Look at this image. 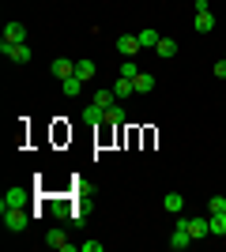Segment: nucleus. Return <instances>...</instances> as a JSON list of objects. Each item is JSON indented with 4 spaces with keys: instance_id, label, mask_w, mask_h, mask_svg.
Returning a JSON list of instances; mask_svg holds the SVG:
<instances>
[{
    "instance_id": "obj_1",
    "label": "nucleus",
    "mask_w": 226,
    "mask_h": 252,
    "mask_svg": "<svg viewBox=\"0 0 226 252\" xmlns=\"http://www.w3.org/2000/svg\"><path fill=\"white\" fill-rule=\"evenodd\" d=\"M0 219H4V226H8L11 233H19V230H27L31 215H27V207H4V203H0Z\"/></svg>"
},
{
    "instance_id": "obj_2",
    "label": "nucleus",
    "mask_w": 226,
    "mask_h": 252,
    "mask_svg": "<svg viewBox=\"0 0 226 252\" xmlns=\"http://www.w3.org/2000/svg\"><path fill=\"white\" fill-rule=\"evenodd\" d=\"M177 226L193 233V241H204L211 233V219H185V215H177Z\"/></svg>"
},
{
    "instance_id": "obj_3",
    "label": "nucleus",
    "mask_w": 226,
    "mask_h": 252,
    "mask_svg": "<svg viewBox=\"0 0 226 252\" xmlns=\"http://www.w3.org/2000/svg\"><path fill=\"white\" fill-rule=\"evenodd\" d=\"M0 53H4L11 64H27V61H31V45H27V42H19V45H4V42H0Z\"/></svg>"
},
{
    "instance_id": "obj_4",
    "label": "nucleus",
    "mask_w": 226,
    "mask_h": 252,
    "mask_svg": "<svg viewBox=\"0 0 226 252\" xmlns=\"http://www.w3.org/2000/svg\"><path fill=\"white\" fill-rule=\"evenodd\" d=\"M45 245H49L53 252H72V249H75V245L68 241L65 230H49V233H45Z\"/></svg>"
},
{
    "instance_id": "obj_5",
    "label": "nucleus",
    "mask_w": 226,
    "mask_h": 252,
    "mask_svg": "<svg viewBox=\"0 0 226 252\" xmlns=\"http://www.w3.org/2000/svg\"><path fill=\"white\" fill-rule=\"evenodd\" d=\"M140 49H143L140 34H121V38H117V53H121V57H136Z\"/></svg>"
},
{
    "instance_id": "obj_6",
    "label": "nucleus",
    "mask_w": 226,
    "mask_h": 252,
    "mask_svg": "<svg viewBox=\"0 0 226 252\" xmlns=\"http://www.w3.org/2000/svg\"><path fill=\"white\" fill-rule=\"evenodd\" d=\"M0 42H4V45H19V42H27V27H23V23H8Z\"/></svg>"
},
{
    "instance_id": "obj_7",
    "label": "nucleus",
    "mask_w": 226,
    "mask_h": 252,
    "mask_svg": "<svg viewBox=\"0 0 226 252\" xmlns=\"http://www.w3.org/2000/svg\"><path fill=\"white\" fill-rule=\"evenodd\" d=\"M27 200H31V192L19 185V189H8V192H4V200H0V203H4V207H27Z\"/></svg>"
},
{
    "instance_id": "obj_8",
    "label": "nucleus",
    "mask_w": 226,
    "mask_h": 252,
    "mask_svg": "<svg viewBox=\"0 0 226 252\" xmlns=\"http://www.w3.org/2000/svg\"><path fill=\"white\" fill-rule=\"evenodd\" d=\"M49 72H53L57 79L65 83V79H72V75H75V61H68V57H61V61H53V64H49Z\"/></svg>"
},
{
    "instance_id": "obj_9",
    "label": "nucleus",
    "mask_w": 226,
    "mask_h": 252,
    "mask_svg": "<svg viewBox=\"0 0 226 252\" xmlns=\"http://www.w3.org/2000/svg\"><path fill=\"white\" fill-rule=\"evenodd\" d=\"M155 53H159L162 61H173V57H177V42H173V38H159V45H155Z\"/></svg>"
},
{
    "instance_id": "obj_10",
    "label": "nucleus",
    "mask_w": 226,
    "mask_h": 252,
    "mask_svg": "<svg viewBox=\"0 0 226 252\" xmlns=\"http://www.w3.org/2000/svg\"><path fill=\"white\" fill-rule=\"evenodd\" d=\"M189 241H193V233L177 226V230H173V237H170V249H173V252H181V249H189Z\"/></svg>"
},
{
    "instance_id": "obj_11",
    "label": "nucleus",
    "mask_w": 226,
    "mask_h": 252,
    "mask_svg": "<svg viewBox=\"0 0 226 252\" xmlns=\"http://www.w3.org/2000/svg\"><path fill=\"white\" fill-rule=\"evenodd\" d=\"M75 75L87 83V79H95V75H98V64L95 61H75Z\"/></svg>"
},
{
    "instance_id": "obj_12",
    "label": "nucleus",
    "mask_w": 226,
    "mask_h": 252,
    "mask_svg": "<svg viewBox=\"0 0 226 252\" xmlns=\"http://www.w3.org/2000/svg\"><path fill=\"white\" fill-rule=\"evenodd\" d=\"M113 94H117V102H121V98H129V94H136V83H132V79H125V75H117Z\"/></svg>"
},
{
    "instance_id": "obj_13",
    "label": "nucleus",
    "mask_w": 226,
    "mask_h": 252,
    "mask_svg": "<svg viewBox=\"0 0 226 252\" xmlns=\"http://www.w3.org/2000/svg\"><path fill=\"white\" fill-rule=\"evenodd\" d=\"M162 207L170 211V215H181V211H185V196H181V192H170V196L162 200Z\"/></svg>"
},
{
    "instance_id": "obj_14",
    "label": "nucleus",
    "mask_w": 226,
    "mask_h": 252,
    "mask_svg": "<svg viewBox=\"0 0 226 252\" xmlns=\"http://www.w3.org/2000/svg\"><path fill=\"white\" fill-rule=\"evenodd\" d=\"M83 121H91V125H98V121H106V105L91 102V105L83 109Z\"/></svg>"
},
{
    "instance_id": "obj_15",
    "label": "nucleus",
    "mask_w": 226,
    "mask_h": 252,
    "mask_svg": "<svg viewBox=\"0 0 226 252\" xmlns=\"http://www.w3.org/2000/svg\"><path fill=\"white\" fill-rule=\"evenodd\" d=\"M196 31H200V34L215 31V15H211V11H196Z\"/></svg>"
},
{
    "instance_id": "obj_16",
    "label": "nucleus",
    "mask_w": 226,
    "mask_h": 252,
    "mask_svg": "<svg viewBox=\"0 0 226 252\" xmlns=\"http://www.w3.org/2000/svg\"><path fill=\"white\" fill-rule=\"evenodd\" d=\"M132 83H136V94H147V91H155V75L140 72V75H136V79H132Z\"/></svg>"
},
{
    "instance_id": "obj_17",
    "label": "nucleus",
    "mask_w": 226,
    "mask_h": 252,
    "mask_svg": "<svg viewBox=\"0 0 226 252\" xmlns=\"http://www.w3.org/2000/svg\"><path fill=\"white\" fill-rule=\"evenodd\" d=\"M61 91H65L68 98H75L79 91H83V79H79V75H72V79H65V83H61Z\"/></svg>"
},
{
    "instance_id": "obj_18",
    "label": "nucleus",
    "mask_w": 226,
    "mask_h": 252,
    "mask_svg": "<svg viewBox=\"0 0 226 252\" xmlns=\"http://www.w3.org/2000/svg\"><path fill=\"white\" fill-rule=\"evenodd\" d=\"M121 75H125V79H136V75H140V64L132 61V57H125V61H121Z\"/></svg>"
},
{
    "instance_id": "obj_19",
    "label": "nucleus",
    "mask_w": 226,
    "mask_h": 252,
    "mask_svg": "<svg viewBox=\"0 0 226 252\" xmlns=\"http://www.w3.org/2000/svg\"><path fill=\"white\" fill-rule=\"evenodd\" d=\"M211 233H215V237H226V211L223 215H211Z\"/></svg>"
},
{
    "instance_id": "obj_20",
    "label": "nucleus",
    "mask_w": 226,
    "mask_h": 252,
    "mask_svg": "<svg viewBox=\"0 0 226 252\" xmlns=\"http://www.w3.org/2000/svg\"><path fill=\"white\" fill-rule=\"evenodd\" d=\"M140 45L143 49H155L159 45V31H140Z\"/></svg>"
},
{
    "instance_id": "obj_21",
    "label": "nucleus",
    "mask_w": 226,
    "mask_h": 252,
    "mask_svg": "<svg viewBox=\"0 0 226 252\" xmlns=\"http://www.w3.org/2000/svg\"><path fill=\"white\" fill-rule=\"evenodd\" d=\"M207 211H211V215H223V211H226V196H211Z\"/></svg>"
},
{
    "instance_id": "obj_22",
    "label": "nucleus",
    "mask_w": 226,
    "mask_h": 252,
    "mask_svg": "<svg viewBox=\"0 0 226 252\" xmlns=\"http://www.w3.org/2000/svg\"><path fill=\"white\" fill-rule=\"evenodd\" d=\"M106 121L121 125V121H125V109H121V105H109V109H106Z\"/></svg>"
},
{
    "instance_id": "obj_23",
    "label": "nucleus",
    "mask_w": 226,
    "mask_h": 252,
    "mask_svg": "<svg viewBox=\"0 0 226 252\" xmlns=\"http://www.w3.org/2000/svg\"><path fill=\"white\" fill-rule=\"evenodd\" d=\"M79 249H83V252H102V241H83Z\"/></svg>"
},
{
    "instance_id": "obj_24",
    "label": "nucleus",
    "mask_w": 226,
    "mask_h": 252,
    "mask_svg": "<svg viewBox=\"0 0 226 252\" xmlns=\"http://www.w3.org/2000/svg\"><path fill=\"white\" fill-rule=\"evenodd\" d=\"M215 79H226V57H223V61L215 64Z\"/></svg>"
},
{
    "instance_id": "obj_25",
    "label": "nucleus",
    "mask_w": 226,
    "mask_h": 252,
    "mask_svg": "<svg viewBox=\"0 0 226 252\" xmlns=\"http://www.w3.org/2000/svg\"><path fill=\"white\" fill-rule=\"evenodd\" d=\"M223 57H226V53H223Z\"/></svg>"
}]
</instances>
